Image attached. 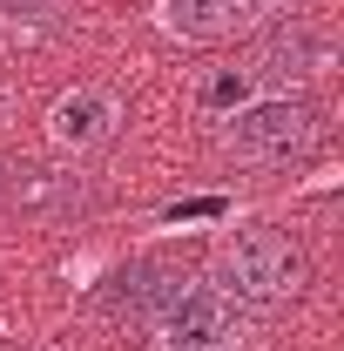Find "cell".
<instances>
[{
  "instance_id": "6da1fadb",
  "label": "cell",
  "mask_w": 344,
  "mask_h": 351,
  "mask_svg": "<svg viewBox=\"0 0 344 351\" xmlns=\"http://www.w3.org/2000/svg\"><path fill=\"white\" fill-rule=\"evenodd\" d=\"M210 284L223 298L250 304V311H277V304H291V298H304V284H310V250H304L284 223H236V230L216 243Z\"/></svg>"
},
{
  "instance_id": "7a4b0ae2",
  "label": "cell",
  "mask_w": 344,
  "mask_h": 351,
  "mask_svg": "<svg viewBox=\"0 0 344 351\" xmlns=\"http://www.w3.org/2000/svg\"><path fill=\"white\" fill-rule=\"evenodd\" d=\"M149 351H270V317L236 298H223L210 277L175 284L162 317L149 324Z\"/></svg>"
},
{
  "instance_id": "3957f363",
  "label": "cell",
  "mask_w": 344,
  "mask_h": 351,
  "mask_svg": "<svg viewBox=\"0 0 344 351\" xmlns=\"http://www.w3.org/2000/svg\"><path fill=\"white\" fill-rule=\"evenodd\" d=\"M324 135V115L304 101V95H257L230 115L223 129V149L236 162H257V169H284V162H304Z\"/></svg>"
},
{
  "instance_id": "277c9868",
  "label": "cell",
  "mask_w": 344,
  "mask_h": 351,
  "mask_svg": "<svg viewBox=\"0 0 344 351\" xmlns=\"http://www.w3.org/2000/svg\"><path fill=\"white\" fill-rule=\"evenodd\" d=\"M284 0H156V21H162L169 41L210 47V41H230V34H250Z\"/></svg>"
},
{
  "instance_id": "5b68a950",
  "label": "cell",
  "mask_w": 344,
  "mask_h": 351,
  "mask_svg": "<svg viewBox=\"0 0 344 351\" xmlns=\"http://www.w3.org/2000/svg\"><path fill=\"white\" fill-rule=\"evenodd\" d=\"M115 122H122V108H115V95H108V88H75V95H61V101H54L47 135H54V149L88 156V149H101V142L115 135Z\"/></svg>"
},
{
  "instance_id": "8992f818",
  "label": "cell",
  "mask_w": 344,
  "mask_h": 351,
  "mask_svg": "<svg viewBox=\"0 0 344 351\" xmlns=\"http://www.w3.org/2000/svg\"><path fill=\"white\" fill-rule=\"evenodd\" d=\"M324 61H331V54H324V41H317L310 27H291V34H277V41H270L257 61H250V88L291 95V88H304L317 68H324Z\"/></svg>"
},
{
  "instance_id": "52a82bcc",
  "label": "cell",
  "mask_w": 344,
  "mask_h": 351,
  "mask_svg": "<svg viewBox=\"0 0 344 351\" xmlns=\"http://www.w3.org/2000/svg\"><path fill=\"white\" fill-rule=\"evenodd\" d=\"M175 284H182V270H162V263H129V270H115V277H108V311L149 331V324L162 317V304L175 298Z\"/></svg>"
},
{
  "instance_id": "ba28073f",
  "label": "cell",
  "mask_w": 344,
  "mask_h": 351,
  "mask_svg": "<svg viewBox=\"0 0 344 351\" xmlns=\"http://www.w3.org/2000/svg\"><path fill=\"white\" fill-rule=\"evenodd\" d=\"M0 115H7V95H0Z\"/></svg>"
}]
</instances>
